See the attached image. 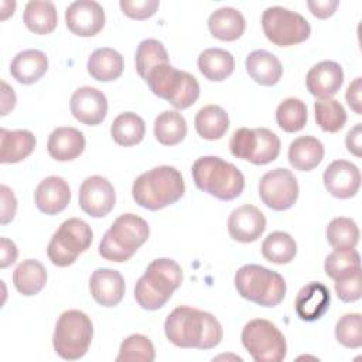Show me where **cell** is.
<instances>
[{"label": "cell", "mask_w": 362, "mask_h": 362, "mask_svg": "<svg viewBox=\"0 0 362 362\" xmlns=\"http://www.w3.org/2000/svg\"><path fill=\"white\" fill-rule=\"evenodd\" d=\"M93 338L90 318L79 310L64 311L54 329L52 345L55 352L66 361L81 359L89 349Z\"/></svg>", "instance_id": "ba28073f"}, {"label": "cell", "mask_w": 362, "mask_h": 362, "mask_svg": "<svg viewBox=\"0 0 362 362\" xmlns=\"http://www.w3.org/2000/svg\"><path fill=\"white\" fill-rule=\"evenodd\" d=\"M48 69V58L40 49H24L18 52L11 64V76L24 85H31L41 79Z\"/></svg>", "instance_id": "d4e9b609"}, {"label": "cell", "mask_w": 362, "mask_h": 362, "mask_svg": "<svg viewBox=\"0 0 362 362\" xmlns=\"http://www.w3.org/2000/svg\"><path fill=\"white\" fill-rule=\"evenodd\" d=\"M335 338L346 348L362 346V317L359 313L345 314L335 324Z\"/></svg>", "instance_id": "7bdbcfd3"}, {"label": "cell", "mask_w": 362, "mask_h": 362, "mask_svg": "<svg viewBox=\"0 0 362 362\" xmlns=\"http://www.w3.org/2000/svg\"><path fill=\"white\" fill-rule=\"evenodd\" d=\"M134 62H136L137 74L146 81L148 72L153 68L163 64H170V59L163 42L154 38H147L137 45Z\"/></svg>", "instance_id": "d590c367"}, {"label": "cell", "mask_w": 362, "mask_h": 362, "mask_svg": "<svg viewBox=\"0 0 362 362\" xmlns=\"http://www.w3.org/2000/svg\"><path fill=\"white\" fill-rule=\"evenodd\" d=\"M262 255L270 263L287 264L297 255V243L287 232L276 230L264 238Z\"/></svg>", "instance_id": "e575fe53"}, {"label": "cell", "mask_w": 362, "mask_h": 362, "mask_svg": "<svg viewBox=\"0 0 362 362\" xmlns=\"http://www.w3.org/2000/svg\"><path fill=\"white\" fill-rule=\"evenodd\" d=\"M89 290L93 300L102 307L117 305L124 296V279L113 269H96L89 279Z\"/></svg>", "instance_id": "d6986e66"}, {"label": "cell", "mask_w": 362, "mask_h": 362, "mask_svg": "<svg viewBox=\"0 0 362 362\" xmlns=\"http://www.w3.org/2000/svg\"><path fill=\"white\" fill-rule=\"evenodd\" d=\"M154 136L164 146H175L187 136L185 117L177 110H164L154 120Z\"/></svg>", "instance_id": "836d02e7"}, {"label": "cell", "mask_w": 362, "mask_h": 362, "mask_svg": "<svg viewBox=\"0 0 362 362\" xmlns=\"http://www.w3.org/2000/svg\"><path fill=\"white\" fill-rule=\"evenodd\" d=\"M335 291L341 301L344 303H354L361 298L362 288H361V270L355 272L354 274L337 280L335 281Z\"/></svg>", "instance_id": "f6af8a7d"}, {"label": "cell", "mask_w": 362, "mask_h": 362, "mask_svg": "<svg viewBox=\"0 0 362 362\" xmlns=\"http://www.w3.org/2000/svg\"><path fill=\"white\" fill-rule=\"evenodd\" d=\"M314 116L317 124L328 133L341 130L346 123V112L337 99H318L314 103Z\"/></svg>", "instance_id": "ab89813d"}, {"label": "cell", "mask_w": 362, "mask_h": 362, "mask_svg": "<svg viewBox=\"0 0 362 362\" xmlns=\"http://www.w3.org/2000/svg\"><path fill=\"white\" fill-rule=\"evenodd\" d=\"M245 65L249 76L263 86L276 85L283 75V66L279 58L266 49L252 51L246 57Z\"/></svg>", "instance_id": "cb8c5ba5"}, {"label": "cell", "mask_w": 362, "mask_h": 362, "mask_svg": "<svg viewBox=\"0 0 362 362\" xmlns=\"http://www.w3.org/2000/svg\"><path fill=\"white\" fill-rule=\"evenodd\" d=\"M199 72L212 82H222L235 69L233 55L222 48H206L198 57Z\"/></svg>", "instance_id": "f1b7e54d"}, {"label": "cell", "mask_w": 362, "mask_h": 362, "mask_svg": "<svg viewBox=\"0 0 362 362\" xmlns=\"http://www.w3.org/2000/svg\"><path fill=\"white\" fill-rule=\"evenodd\" d=\"M192 180L198 189L221 199L232 201L245 188L242 171L216 156H204L194 161L191 168Z\"/></svg>", "instance_id": "277c9868"}, {"label": "cell", "mask_w": 362, "mask_h": 362, "mask_svg": "<svg viewBox=\"0 0 362 362\" xmlns=\"http://www.w3.org/2000/svg\"><path fill=\"white\" fill-rule=\"evenodd\" d=\"M34 199L41 212L45 215H57L68 206L71 201V189L62 177L49 175L37 185Z\"/></svg>", "instance_id": "ffe728a7"}, {"label": "cell", "mask_w": 362, "mask_h": 362, "mask_svg": "<svg viewBox=\"0 0 362 362\" xmlns=\"http://www.w3.org/2000/svg\"><path fill=\"white\" fill-rule=\"evenodd\" d=\"M164 332L175 346L197 349H212L223 337L222 325L211 313L189 305H180L168 314Z\"/></svg>", "instance_id": "6da1fadb"}, {"label": "cell", "mask_w": 362, "mask_h": 362, "mask_svg": "<svg viewBox=\"0 0 362 362\" xmlns=\"http://www.w3.org/2000/svg\"><path fill=\"white\" fill-rule=\"evenodd\" d=\"M208 28L212 37L221 41H236L246 28L243 14L233 7H221L211 13Z\"/></svg>", "instance_id": "484cf974"}, {"label": "cell", "mask_w": 362, "mask_h": 362, "mask_svg": "<svg viewBox=\"0 0 362 362\" xmlns=\"http://www.w3.org/2000/svg\"><path fill=\"white\" fill-rule=\"evenodd\" d=\"M324 270L335 281L345 279L361 270V256L355 249H334L325 259Z\"/></svg>", "instance_id": "74e56055"}, {"label": "cell", "mask_w": 362, "mask_h": 362, "mask_svg": "<svg viewBox=\"0 0 362 362\" xmlns=\"http://www.w3.org/2000/svg\"><path fill=\"white\" fill-rule=\"evenodd\" d=\"M264 229L266 218L263 212L250 204L235 208L228 218V232L236 242H255L263 235Z\"/></svg>", "instance_id": "2e32d148"}, {"label": "cell", "mask_w": 362, "mask_h": 362, "mask_svg": "<svg viewBox=\"0 0 362 362\" xmlns=\"http://www.w3.org/2000/svg\"><path fill=\"white\" fill-rule=\"evenodd\" d=\"M262 28L266 38L279 47H290L305 41L311 34L310 23L298 13L273 6L262 14Z\"/></svg>", "instance_id": "8fae6325"}, {"label": "cell", "mask_w": 362, "mask_h": 362, "mask_svg": "<svg viewBox=\"0 0 362 362\" xmlns=\"http://www.w3.org/2000/svg\"><path fill=\"white\" fill-rule=\"evenodd\" d=\"M0 194H1L0 222H1V225H6L14 219V215L17 211V199H16L13 191L7 185L0 187Z\"/></svg>", "instance_id": "bcb514c9"}, {"label": "cell", "mask_w": 362, "mask_h": 362, "mask_svg": "<svg viewBox=\"0 0 362 362\" xmlns=\"http://www.w3.org/2000/svg\"><path fill=\"white\" fill-rule=\"evenodd\" d=\"M259 141H260L259 127L256 129L240 127L233 132L229 141V148L236 158L255 164V160L259 151Z\"/></svg>", "instance_id": "b9f144b4"}, {"label": "cell", "mask_w": 362, "mask_h": 362, "mask_svg": "<svg viewBox=\"0 0 362 362\" xmlns=\"http://www.w3.org/2000/svg\"><path fill=\"white\" fill-rule=\"evenodd\" d=\"M240 339L256 362H280L286 358V338L269 320L255 318L246 322Z\"/></svg>", "instance_id": "30bf717a"}, {"label": "cell", "mask_w": 362, "mask_h": 362, "mask_svg": "<svg viewBox=\"0 0 362 362\" xmlns=\"http://www.w3.org/2000/svg\"><path fill=\"white\" fill-rule=\"evenodd\" d=\"M35 136L25 129H0V161L14 164L27 158L35 148Z\"/></svg>", "instance_id": "603a6c76"}, {"label": "cell", "mask_w": 362, "mask_h": 362, "mask_svg": "<svg viewBox=\"0 0 362 362\" xmlns=\"http://www.w3.org/2000/svg\"><path fill=\"white\" fill-rule=\"evenodd\" d=\"M92 240L93 232L90 226L79 218H69L52 235L47 247L48 259L58 267L71 266L81 253L88 250Z\"/></svg>", "instance_id": "9c48e42d"}, {"label": "cell", "mask_w": 362, "mask_h": 362, "mask_svg": "<svg viewBox=\"0 0 362 362\" xmlns=\"http://www.w3.org/2000/svg\"><path fill=\"white\" fill-rule=\"evenodd\" d=\"M16 106V93L11 86L1 81V116H6Z\"/></svg>", "instance_id": "816d5d0a"}, {"label": "cell", "mask_w": 362, "mask_h": 362, "mask_svg": "<svg viewBox=\"0 0 362 362\" xmlns=\"http://www.w3.org/2000/svg\"><path fill=\"white\" fill-rule=\"evenodd\" d=\"M259 195L266 206L273 211H286L298 198V182L287 168L267 171L259 182Z\"/></svg>", "instance_id": "7c38bea8"}, {"label": "cell", "mask_w": 362, "mask_h": 362, "mask_svg": "<svg viewBox=\"0 0 362 362\" xmlns=\"http://www.w3.org/2000/svg\"><path fill=\"white\" fill-rule=\"evenodd\" d=\"M322 181L332 197L346 199L359 191L361 171L351 161L335 160L325 168Z\"/></svg>", "instance_id": "e0dca14e"}, {"label": "cell", "mask_w": 362, "mask_h": 362, "mask_svg": "<svg viewBox=\"0 0 362 362\" xmlns=\"http://www.w3.org/2000/svg\"><path fill=\"white\" fill-rule=\"evenodd\" d=\"M85 144V136L81 130L71 126H62L51 132L47 150L57 161H72L83 153Z\"/></svg>", "instance_id": "7402d4cb"}, {"label": "cell", "mask_w": 362, "mask_h": 362, "mask_svg": "<svg viewBox=\"0 0 362 362\" xmlns=\"http://www.w3.org/2000/svg\"><path fill=\"white\" fill-rule=\"evenodd\" d=\"M103 7L93 0H78L65 10L68 30L78 37H93L105 25Z\"/></svg>", "instance_id": "5bb4252c"}, {"label": "cell", "mask_w": 362, "mask_h": 362, "mask_svg": "<svg viewBox=\"0 0 362 362\" xmlns=\"http://www.w3.org/2000/svg\"><path fill=\"white\" fill-rule=\"evenodd\" d=\"M146 134L144 120L133 113L124 112L116 116L110 126V136L119 146L130 147L139 144Z\"/></svg>", "instance_id": "d6a6232c"}, {"label": "cell", "mask_w": 362, "mask_h": 362, "mask_svg": "<svg viewBox=\"0 0 362 362\" xmlns=\"http://www.w3.org/2000/svg\"><path fill=\"white\" fill-rule=\"evenodd\" d=\"M195 130L205 140H219L229 129V116L218 105H206L195 115Z\"/></svg>", "instance_id": "1f68e13d"}, {"label": "cell", "mask_w": 362, "mask_h": 362, "mask_svg": "<svg viewBox=\"0 0 362 362\" xmlns=\"http://www.w3.org/2000/svg\"><path fill=\"white\" fill-rule=\"evenodd\" d=\"M122 11L133 20H146L156 14L160 7L158 0H120Z\"/></svg>", "instance_id": "ee69618b"}, {"label": "cell", "mask_w": 362, "mask_h": 362, "mask_svg": "<svg viewBox=\"0 0 362 362\" xmlns=\"http://www.w3.org/2000/svg\"><path fill=\"white\" fill-rule=\"evenodd\" d=\"M238 294L262 307H276L286 296L281 274L260 264H245L235 273Z\"/></svg>", "instance_id": "8992f818"}, {"label": "cell", "mask_w": 362, "mask_h": 362, "mask_svg": "<svg viewBox=\"0 0 362 362\" xmlns=\"http://www.w3.org/2000/svg\"><path fill=\"white\" fill-rule=\"evenodd\" d=\"M156 351L153 342L141 334H132L120 344L116 362H153Z\"/></svg>", "instance_id": "60d3db41"}, {"label": "cell", "mask_w": 362, "mask_h": 362, "mask_svg": "<svg viewBox=\"0 0 362 362\" xmlns=\"http://www.w3.org/2000/svg\"><path fill=\"white\" fill-rule=\"evenodd\" d=\"M329 290L320 281L305 284L297 294L294 308L300 320L315 321L321 318L329 308Z\"/></svg>", "instance_id": "44dd1931"}, {"label": "cell", "mask_w": 362, "mask_h": 362, "mask_svg": "<svg viewBox=\"0 0 362 362\" xmlns=\"http://www.w3.org/2000/svg\"><path fill=\"white\" fill-rule=\"evenodd\" d=\"M23 21L25 27L38 35L52 33L58 24L57 8L52 1L31 0L25 4Z\"/></svg>", "instance_id": "4dcf8cb0"}, {"label": "cell", "mask_w": 362, "mask_h": 362, "mask_svg": "<svg viewBox=\"0 0 362 362\" xmlns=\"http://www.w3.org/2000/svg\"><path fill=\"white\" fill-rule=\"evenodd\" d=\"M181 283L182 270L175 260L167 257L156 259L137 280L134 286V298L141 308L154 311L165 305Z\"/></svg>", "instance_id": "3957f363"}, {"label": "cell", "mask_w": 362, "mask_h": 362, "mask_svg": "<svg viewBox=\"0 0 362 362\" xmlns=\"http://www.w3.org/2000/svg\"><path fill=\"white\" fill-rule=\"evenodd\" d=\"M344 83L342 66L335 61H321L315 64L305 76L308 92L318 99L332 98Z\"/></svg>", "instance_id": "ac0fdd59"}, {"label": "cell", "mask_w": 362, "mask_h": 362, "mask_svg": "<svg viewBox=\"0 0 362 362\" xmlns=\"http://www.w3.org/2000/svg\"><path fill=\"white\" fill-rule=\"evenodd\" d=\"M89 75L99 82H110L123 74L124 61L120 52L113 48L102 47L95 49L86 64Z\"/></svg>", "instance_id": "4316f807"}, {"label": "cell", "mask_w": 362, "mask_h": 362, "mask_svg": "<svg viewBox=\"0 0 362 362\" xmlns=\"http://www.w3.org/2000/svg\"><path fill=\"white\" fill-rule=\"evenodd\" d=\"M325 236L334 249H355L359 242V228L354 219L337 216L328 223Z\"/></svg>", "instance_id": "f35d334b"}, {"label": "cell", "mask_w": 362, "mask_h": 362, "mask_svg": "<svg viewBox=\"0 0 362 362\" xmlns=\"http://www.w3.org/2000/svg\"><path fill=\"white\" fill-rule=\"evenodd\" d=\"M13 283L20 294L25 297L35 296L45 287L47 270L35 259L23 260L13 272Z\"/></svg>", "instance_id": "f546056e"}, {"label": "cell", "mask_w": 362, "mask_h": 362, "mask_svg": "<svg viewBox=\"0 0 362 362\" xmlns=\"http://www.w3.org/2000/svg\"><path fill=\"white\" fill-rule=\"evenodd\" d=\"M81 209L92 218L106 216L116 204V192L109 180L100 175L85 178L79 187Z\"/></svg>", "instance_id": "4fadbf2b"}, {"label": "cell", "mask_w": 362, "mask_h": 362, "mask_svg": "<svg viewBox=\"0 0 362 362\" xmlns=\"http://www.w3.org/2000/svg\"><path fill=\"white\" fill-rule=\"evenodd\" d=\"M184 192V178L171 165L154 167L140 174L132 187V195L136 204L148 211H158L177 202Z\"/></svg>", "instance_id": "7a4b0ae2"}, {"label": "cell", "mask_w": 362, "mask_h": 362, "mask_svg": "<svg viewBox=\"0 0 362 362\" xmlns=\"http://www.w3.org/2000/svg\"><path fill=\"white\" fill-rule=\"evenodd\" d=\"M324 158L322 143L313 136H300L288 146V163L300 171H311Z\"/></svg>", "instance_id": "83f0119b"}, {"label": "cell", "mask_w": 362, "mask_h": 362, "mask_svg": "<svg viewBox=\"0 0 362 362\" xmlns=\"http://www.w3.org/2000/svg\"><path fill=\"white\" fill-rule=\"evenodd\" d=\"M146 82L150 90L170 102L175 109H187L199 98V83L187 71H180L170 64H163L153 68Z\"/></svg>", "instance_id": "52a82bcc"}, {"label": "cell", "mask_w": 362, "mask_h": 362, "mask_svg": "<svg viewBox=\"0 0 362 362\" xmlns=\"http://www.w3.org/2000/svg\"><path fill=\"white\" fill-rule=\"evenodd\" d=\"M361 93H362V78H355L349 86L346 88V93H345V99L346 103L349 105V107L356 113L361 115L362 113V99H361Z\"/></svg>", "instance_id": "c3c4849f"}, {"label": "cell", "mask_w": 362, "mask_h": 362, "mask_svg": "<svg viewBox=\"0 0 362 362\" xmlns=\"http://www.w3.org/2000/svg\"><path fill=\"white\" fill-rule=\"evenodd\" d=\"M339 6L338 0H308L307 7L310 8L311 14L317 18H328L331 17L337 7Z\"/></svg>", "instance_id": "7dc6e473"}, {"label": "cell", "mask_w": 362, "mask_h": 362, "mask_svg": "<svg viewBox=\"0 0 362 362\" xmlns=\"http://www.w3.org/2000/svg\"><path fill=\"white\" fill-rule=\"evenodd\" d=\"M150 235L147 221L134 214H123L115 219L99 243V255L109 262L123 263L133 257Z\"/></svg>", "instance_id": "5b68a950"}, {"label": "cell", "mask_w": 362, "mask_h": 362, "mask_svg": "<svg viewBox=\"0 0 362 362\" xmlns=\"http://www.w3.org/2000/svg\"><path fill=\"white\" fill-rule=\"evenodd\" d=\"M72 116L86 124L96 126L102 123L107 115V99L105 93L92 86L78 88L69 102Z\"/></svg>", "instance_id": "9a60e30c"}, {"label": "cell", "mask_w": 362, "mask_h": 362, "mask_svg": "<svg viewBox=\"0 0 362 362\" xmlns=\"http://www.w3.org/2000/svg\"><path fill=\"white\" fill-rule=\"evenodd\" d=\"M18 250L13 240L7 238H0V267L6 269L17 260Z\"/></svg>", "instance_id": "681fc988"}, {"label": "cell", "mask_w": 362, "mask_h": 362, "mask_svg": "<svg viewBox=\"0 0 362 362\" xmlns=\"http://www.w3.org/2000/svg\"><path fill=\"white\" fill-rule=\"evenodd\" d=\"M308 119L307 106L298 98H287L276 109V122L287 133L300 132Z\"/></svg>", "instance_id": "8d00e7d4"}, {"label": "cell", "mask_w": 362, "mask_h": 362, "mask_svg": "<svg viewBox=\"0 0 362 362\" xmlns=\"http://www.w3.org/2000/svg\"><path fill=\"white\" fill-rule=\"evenodd\" d=\"M345 144L349 153H352L356 157H361L362 154V127L361 123L355 124L348 133L345 139Z\"/></svg>", "instance_id": "f907efd6"}]
</instances>
